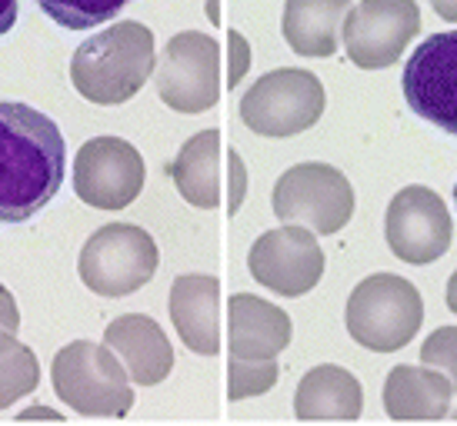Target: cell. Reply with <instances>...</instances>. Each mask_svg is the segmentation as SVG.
Returning <instances> with one entry per match:
<instances>
[{
    "label": "cell",
    "mask_w": 457,
    "mask_h": 426,
    "mask_svg": "<svg viewBox=\"0 0 457 426\" xmlns=\"http://www.w3.org/2000/svg\"><path fill=\"white\" fill-rule=\"evenodd\" d=\"M64 137L47 113L0 101V224H24L64 184Z\"/></svg>",
    "instance_id": "1"
},
{
    "label": "cell",
    "mask_w": 457,
    "mask_h": 426,
    "mask_svg": "<svg viewBox=\"0 0 457 426\" xmlns=\"http://www.w3.org/2000/svg\"><path fill=\"white\" fill-rule=\"evenodd\" d=\"M154 63L157 53L151 27L140 20H117L77 47L71 57V80L87 103L120 107L137 97L140 87L151 80Z\"/></svg>",
    "instance_id": "2"
},
{
    "label": "cell",
    "mask_w": 457,
    "mask_h": 426,
    "mask_svg": "<svg viewBox=\"0 0 457 426\" xmlns=\"http://www.w3.org/2000/svg\"><path fill=\"white\" fill-rule=\"evenodd\" d=\"M344 324L364 350L397 353L418 337L424 324V300L404 276L374 274L351 290Z\"/></svg>",
    "instance_id": "3"
},
{
    "label": "cell",
    "mask_w": 457,
    "mask_h": 426,
    "mask_svg": "<svg viewBox=\"0 0 457 426\" xmlns=\"http://www.w3.org/2000/svg\"><path fill=\"white\" fill-rule=\"evenodd\" d=\"M51 383L57 400L84 416H128L134 406V387L124 364L107 343L74 340L61 347L51 364Z\"/></svg>",
    "instance_id": "4"
},
{
    "label": "cell",
    "mask_w": 457,
    "mask_h": 426,
    "mask_svg": "<svg viewBox=\"0 0 457 426\" xmlns=\"http://www.w3.org/2000/svg\"><path fill=\"white\" fill-rule=\"evenodd\" d=\"M161 253L154 237L137 224H107L80 247L77 274L97 297H130L157 274Z\"/></svg>",
    "instance_id": "5"
},
{
    "label": "cell",
    "mask_w": 457,
    "mask_h": 426,
    "mask_svg": "<svg viewBox=\"0 0 457 426\" xmlns=\"http://www.w3.org/2000/svg\"><path fill=\"white\" fill-rule=\"evenodd\" d=\"M328 94L318 74L278 67L254 80L241 97V120L261 137H297L324 117Z\"/></svg>",
    "instance_id": "6"
},
{
    "label": "cell",
    "mask_w": 457,
    "mask_h": 426,
    "mask_svg": "<svg viewBox=\"0 0 457 426\" xmlns=\"http://www.w3.org/2000/svg\"><path fill=\"white\" fill-rule=\"evenodd\" d=\"M270 207L280 224H301L320 237H330L354 217V187L330 163H294L274 184Z\"/></svg>",
    "instance_id": "7"
},
{
    "label": "cell",
    "mask_w": 457,
    "mask_h": 426,
    "mask_svg": "<svg viewBox=\"0 0 457 426\" xmlns=\"http://www.w3.org/2000/svg\"><path fill=\"white\" fill-rule=\"evenodd\" d=\"M420 34L418 0H357L341 24L347 61L361 70H384L401 61L407 44Z\"/></svg>",
    "instance_id": "8"
},
{
    "label": "cell",
    "mask_w": 457,
    "mask_h": 426,
    "mask_svg": "<svg viewBox=\"0 0 457 426\" xmlns=\"http://www.w3.org/2000/svg\"><path fill=\"white\" fill-rule=\"evenodd\" d=\"M157 97L178 113H204L220 101V47L204 30H180L167 40L157 70Z\"/></svg>",
    "instance_id": "9"
},
{
    "label": "cell",
    "mask_w": 457,
    "mask_h": 426,
    "mask_svg": "<svg viewBox=\"0 0 457 426\" xmlns=\"http://www.w3.org/2000/svg\"><path fill=\"white\" fill-rule=\"evenodd\" d=\"M384 237L401 264L428 266L451 250L454 220L441 193L411 184L401 193H394L387 217H384Z\"/></svg>",
    "instance_id": "10"
},
{
    "label": "cell",
    "mask_w": 457,
    "mask_h": 426,
    "mask_svg": "<svg viewBox=\"0 0 457 426\" xmlns=\"http://www.w3.org/2000/svg\"><path fill=\"white\" fill-rule=\"evenodd\" d=\"M147 180L144 157L120 137L87 140L74 160V193L94 210H124L140 197Z\"/></svg>",
    "instance_id": "11"
},
{
    "label": "cell",
    "mask_w": 457,
    "mask_h": 426,
    "mask_svg": "<svg viewBox=\"0 0 457 426\" xmlns=\"http://www.w3.org/2000/svg\"><path fill=\"white\" fill-rule=\"evenodd\" d=\"M247 266L261 287L278 297H304L324 276V250L314 230L301 224H284L254 240L247 253Z\"/></svg>",
    "instance_id": "12"
},
{
    "label": "cell",
    "mask_w": 457,
    "mask_h": 426,
    "mask_svg": "<svg viewBox=\"0 0 457 426\" xmlns=\"http://www.w3.org/2000/svg\"><path fill=\"white\" fill-rule=\"evenodd\" d=\"M404 101L420 120L457 137V30L431 34L404 63Z\"/></svg>",
    "instance_id": "13"
},
{
    "label": "cell",
    "mask_w": 457,
    "mask_h": 426,
    "mask_svg": "<svg viewBox=\"0 0 457 426\" xmlns=\"http://www.w3.org/2000/svg\"><path fill=\"white\" fill-rule=\"evenodd\" d=\"M104 343L117 353L124 364L130 383L157 387L174 370V347L157 320L147 314H124L104 330Z\"/></svg>",
    "instance_id": "14"
},
{
    "label": "cell",
    "mask_w": 457,
    "mask_h": 426,
    "mask_svg": "<svg viewBox=\"0 0 457 426\" xmlns=\"http://www.w3.org/2000/svg\"><path fill=\"white\" fill-rule=\"evenodd\" d=\"M170 320L184 347L197 356L220 353V280L207 274H184L170 287Z\"/></svg>",
    "instance_id": "15"
},
{
    "label": "cell",
    "mask_w": 457,
    "mask_h": 426,
    "mask_svg": "<svg viewBox=\"0 0 457 426\" xmlns=\"http://www.w3.org/2000/svg\"><path fill=\"white\" fill-rule=\"evenodd\" d=\"M228 347L237 360H270L291 347V316L254 293L228 300Z\"/></svg>",
    "instance_id": "16"
},
{
    "label": "cell",
    "mask_w": 457,
    "mask_h": 426,
    "mask_svg": "<svg viewBox=\"0 0 457 426\" xmlns=\"http://www.w3.org/2000/svg\"><path fill=\"white\" fill-rule=\"evenodd\" d=\"M454 387L434 366H394L384 380V410L391 420H445Z\"/></svg>",
    "instance_id": "17"
},
{
    "label": "cell",
    "mask_w": 457,
    "mask_h": 426,
    "mask_svg": "<svg viewBox=\"0 0 457 426\" xmlns=\"http://www.w3.org/2000/svg\"><path fill=\"white\" fill-rule=\"evenodd\" d=\"M361 410H364L361 380L337 364L314 366L294 393L297 420H357Z\"/></svg>",
    "instance_id": "18"
},
{
    "label": "cell",
    "mask_w": 457,
    "mask_h": 426,
    "mask_svg": "<svg viewBox=\"0 0 457 426\" xmlns=\"http://www.w3.org/2000/svg\"><path fill=\"white\" fill-rule=\"evenodd\" d=\"M351 0H284V40L301 57H334Z\"/></svg>",
    "instance_id": "19"
},
{
    "label": "cell",
    "mask_w": 457,
    "mask_h": 426,
    "mask_svg": "<svg viewBox=\"0 0 457 426\" xmlns=\"http://www.w3.org/2000/svg\"><path fill=\"white\" fill-rule=\"evenodd\" d=\"M167 174L191 207L217 210V203H220V130L194 134L170 160Z\"/></svg>",
    "instance_id": "20"
},
{
    "label": "cell",
    "mask_w": 457,
    "mask_h": 426,
    "mask_svg": "<svg viewBox=\"0 0 457 426\" xmlns=\"http://www.w3.org/2000/svg\"><path fill=\"white\" fill-rule=\"evenodd\" d=\"M40 383V364L34 350L24 347L11 330H0V410L24 400Z\"/></svg>",
    "instance_id": "21"
},
{
    "label": "cell",
    "mask_w": 457,
    "mask_h": 426,
    "mask_svg": "<svg viewBox=\"0 0 457 426\" xmlns=\"http://www.w3.org/2000/svg\"><path fill=\"white\" fill-rule=\"evenodd\" d=\"M37 4L54 24L67 30H87V27H104L107 20H114L130 0H37Z\"/></svg>",
    "instance_id": "22"
},
{
    "label": "cell",
    "mask_w": 457,
    "mask_h": 426,
    "mask_svg": "<svg viewBox=\"0 0 457 426\" xmlns=\"http://www.w3.org/2000/svg\"><path fill=\"white\" fill-rule=\"evenodd\" d=\"M280 380L278 356L270 360H237L230 356L228 364V400H251V397H264L267 389H274Z\"/></svg>",
    "instance_id": "23"
},
{
    "label": "cell",
    "mask_w": 457,
    "mask_h": 426,
    "mask_svg": "<svg viewBox=\"0 0 457 426\" xmlns=\"http://www.w3.org/2000/svg\"><path fill=\"white\" fill-rule=\"evenodd\" d=\"M420 364L441 370L457 393V326H437L431 337L424 340Z\"/></svg>",
    "instance_id": "24"
},
{
    "label": "cell",
    "mask_w": 457,
    "mask_h": 426,
    "mask_svg": "<svg viewBox=\"0 0 457 426\" xmlns=\"http://www.w3.org/2000/svg\"><path fill=\"white\" fill-rule=\"evenodd\" d=\"M228 87H241V80L247 77V70H251V44H247V37H244L241 30H230L228 34Z\"/></svg>",
    "instance_id": "25"
},
{
    "label": "cell",
    "mask_w": 457,
    "mask_h": 426,
    "mask_svg": "<svg viewBox=\"0 0 457 426\" xmlns=\"http://www.w3.org/2000/svg\"><path fill=\"white\" fill-rule=\"evenodd\" d=\"M244 197H247V167H244L241 153L228 151V213L241 210Z\"/></svg>",
    "instance_id": "26"
},
{
    "label": "cell",
    "mask_w": 457,
    "mask_h": 426,
    "mask_svg": "<svg viewBox=\"0 0 457 426\" xmlns=\"http://www.w3.org/2000/svg\"><path fill=\"white\" fill-rule=\"evenodd\" d=\"M17 326H21V310H17V300H13L11 290L0 283V330H11V333H17Z\"/></svg>",
    "instance_id": "27"
},
{
    "label": "cell",
    "mask_w": 457,
    "mask_h": 426,
    "mask_svg": "<svg viewBox=\"0 0 457 426\" xmlns=\"http://www.w3.org/2000/svg\"><path fill=\"white\" fill-rule=\"evenodd\" d=\"M17 24V0H0V37Z\"/></svg>",
    "instance_id": "28"
},
{
    "label": "cell",
    "mask_w": 457,
    "mask_h": 426,
    "mask_svg": "<svg viewBox=\"0 0 457 426\" xmlns=\"http://www.w3.org/2000/svg\"><path fill=\"white\" fill-rule=\"evenodd\" d=\"M434 13L447 20V24H457V0H431Z\"/></svg>",
    "instance_id": "29"
},
{
    "label": "cell",
    "mask_w": 457,
    "mask_h": 426,
    "mask_svg": "<svg viewBox=\"0 0 457 426\" xmlns=\"http://www.w3.org/2000/svg\"><path fill=\"white\" fill-rule=\"evenodd\" d=\"M447 310H451V314H457V270L454 274H451V280H447Z\"/></svg>",
    "instance_id": "30"
},
{
    "label": "cell",
    "mask_w": 457,
    "mask_h": 426,
    "mask_svg": "<svg viewBox=\"0 0 457 426\" xmlns=\"http://www.w3.org/2000/svg\"><path fill=\"white\" fill-rule=\"evenodd\" d=\"M34 416H51V420H61V414H57V410H47V406H30V410L21 414V420H34Z\"/></svg>",
    "instance_id": "31"
},
{
    "label": "cell",
    "mask_w": 457,
    "mask_h": 426,
    "mask_svg": "<svg viewBox=\"0 0 457 426\" xmlns=\"http://www.w3.org/2000/svg\"><path fill=\"white\" fill-rule=\"evenodd\" d=\"M207 17H211V24H220V0H207Z\"/></svg>",
    "instance_id": "32"
},
{
    "label": "cell",
    "mask_w": 457,
    "mask_h": 426,
    "mask_svg": "<svg viewBox=\"0 0 457 426\" xmlns=\"http://www.w3.org/2000/svg\"><path fill=\"white\" fill-rule=\"evenodd\" d=\"M454 207H457V187H454Z\"/></svg>",
    "instance_id": "33"
}]
</instances>
